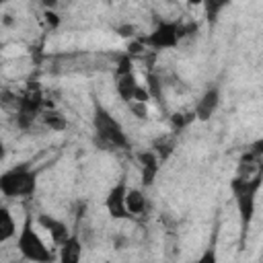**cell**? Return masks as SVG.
I'll list each match as a JSON object with an SVG mask.
<instances>
[{"instance_id": "cell-9", "label": "cell", "mask_w": 263, "mask_h": 263, "mask_svg": "<svg viewBox=\"0 0 263 263\" xmlns=\"http://www.w3.org/2000/svg\"><path fill=\"white\" fill-rule=\"evenodd\" d=\"M140 160V168H142V183L144 185H152L154 177L158 173V158L154 152H140L138 154Z\"/></svg>"}, {"instance_id": "cell-20", "label": "cell", "mask_w": 263, "mask_h": 263, "mask_svg": "<svg viewBox=\"0 0 263 263\" xmlns=\"http://www.w3.org/2000/svg\"><path fill=\"white\" fill-rule=\"evenodd\" d=\"M41 2H43L45 6H55V4H58V0H41Z\"/></svg>"}, {"instance_id": "cell-2", "label": "cell", "mask_w": 263, "mask_h": 263, "mask_svg": "<svg viewBox=\"0 0 263 263\" xmlns=\"http://www.w3.org/2000/svg\"><path fill=\"white\" fill-rule=\"evenodd\" d=\"M37 189V171L27 162L12 166L0 177V191L4 197H29Z\"/></svg>"}, {"instance_id": "cell-18", "label": "cell", "mask_w": 263, "mask_h": 263, "mask_svg": "<svg viewBox=\"0 0 263 263\" xmlns=\"http://www.w3.org/2000/svg\"><path fill=\"white\" fill-rule=\"evenodd\" d=\"M251 152L263 158V136H261V138H259V140H257V142H255V144L251 146Z\"/></svg>"}, {"instance_id": "cell-6", "label": "cell", "mask_w": 263, "mask_h": 263, "mask_svg": "<svg viewBox=\"0 0 263 263\" xmlns=\"http://www.w3.org/2000/svg\"><path fill=\"white\" fill-rule=\"evenodd\" d=\"M37 222H39V226H43L47 232H49V236H51V240L60 247L72 232H70V228H68V224L64 222V220H60V218H55V216H49V214H39L37 216Z\"/></svg>"}, {"instance_id": "cell-3", "label": "cell", "mask_w": 263, "mask_h": 263, "mask_svg": "<svg viewBox=\"0 0 263 263\" xmlns=\"http://www.w3.org/2000/svg\"><path fill=\"white\" fill-rule=\"evenodd\" d=\"M16 249L23 255V259H27V261H35V263L53 261V253L45 247L43 238L35 230L31 214H27L25 220H23V226H21L18 236H16Z\"/></svg>"}, {"instance_id": "cell-5", "label": "cell", "mask_w": 263, "mask_h": 263, "mask_svg": "<svg viewBox=\"0 0 263 263\" xmlns=\"http://www.w3.org/2000/svg\"><path fill=\"white\" fill-rule=\"evenodd\" d=\"M125 195H127V185L123 181H119L115 187L109 189V193L105 197V208H107L111 218L125 220V218L132 216L129 210H127V203H125Z\"/></svg>"}, {"instance_id": "cell-4", "label": "cell", "mask_w": 263, "mask_h": 263, "mask_svg": "<svg viewBox=\"0 0 263 263\" xmlns=\"http://www.w3.org/2000/svg\"><path fill=\"white\" fill-rule=\"evenodd\" d=\"M185 35V27L179 21H162L156 25V29L150 35L140 37L146 47L154 49H173L179 45L181 37Z\"/></svg>"}, {"instance_id": "cell-19", "label": "cell", "mask_w": 263, "mask_h": 263, "mask_svg": "<svg viewBox=\"0 0 263 263\" xmlns=\"http://www.w3.org/2000/svg\"><path fill=\"white\" fill-rule=\"evenodd\" d=\"M201 2H203V0H187V4H189V6H199Z\"/></svg>"}, {"instance_id": "cell-13", "label": "cell", "mask_w": 263, "mask_h": 263, "mask_svg": "<svg viewBox=\"0 0 263 263\" xmlns=\"http://www.w3.org/2000/svg\"><path fill=\"white\" fill-rule=\"evenodd\" d=\"M228 4H230V0H203L201 6H203V12H205L208 23L214 25L216 18H218V14H220Z\"/></svg>"}, {"instance_id": "cell-10", "label": "cell", "mask_w": 263, "mask_h": 263, "mask_svg": "<svg viewBox=\"0 0 263 263\" xmlns=\"http://www.w3.org/2000/svg\"><path fill=\"white\" fill-rule=\"evenodd\" d=\"M16 236V222L6 205L0 208V242H8L10 238Z\"/></svg>"}, {"instance_id": "cell-16", "label": "cell", "mask_w": 263, "mask_h": 263, "mask_svg": "<svg viewBox=\"0 0 263 263\" xmlns=\"http://www.w3.org/2000/svg\"><path fill=\"white\" fill-rule=\"evenodd\" d=\"M191 119H195V113H193V115H181V113H175V115H173V123H175L177 129H179V127H185Z\"/></svg>"}, {"instance_id": "cell-12", "label": "cell", "mask_w": 263, "mask_h": 263, "mask_svg": "<svg viewBox=\"0 0 263 263\" xmlns=\"http://www.w3.org/2000/svg\"><path fill=\"white\" fill-rule=\"evenodd\" d=\"M125 203H127V210H129V214L134 216V214H142L144 210H146V197H144V193L140 191V189H136V187H127V195H125Z\"/></svg>"}, {"instance_id": "cell-21", "label": "cell", "mask_w": 263, "mask_h": 263, "mask_svg": "<svg viewBox=\"0 0 263 263\" xmlns=\"http://www.w3.org/2000/svg\"><path fill=\"white\" fill-rule=\"evenodd\" d=\"M105 2H107V4H111V2H113V0H105Z\"/></svg>"}, {"instance_id": "cell-8", "label": "cell", "mask_w": 263, "mask_h": 263, "mask_svg": "<svg viewBox=\"0 0 263 263\" xmlns=\"http://www.w3.org/2000/svg\"><path fill=\"white\" fill-rule=\"evenodd\" d=\"M82 257V245L78 234H70L62 245H60V261L62 263H78Z\"/></svg>"}, {"instance_id": "cell-15", "label": "cell", "mask_w": 263, "mask_h": 263, "mask_svg": "<svg viewBox=\"0 0 263 263\" xmlns=\"http://www.w3.org/2000/svg\"><path fill=\"white\" fill-rule=\"evenodd\" d=\"M45 123H47L49 127H53V129H64V127H66V121L60 119L58 113H47V115H45Z\"/></svg>"}, {"instance_id": "cell-14", "label": "cell", "mask_w": 263, "mask_h": 263, "mask_svg": "<svg viewBox=\"0 0 263 263\" xmlns=\"http://www.w3.org/2000/svg\"><path fill=\"white\" fill-rule=\"evenodd\" d=\"M129 109L136 113V117L140 119H146L148 117V109H146V103L144 101H129Z\"/></svg>"}, {"instance_id": "cell-1", "label": "cell", "mask_w": 263, "mask_h": 263, "mask_svg": "<svg viewBox=\"0 0 263 263\" xmlns=\"http://www.w3.org/2000/svg\"><path fill=\"white\" fill-rule=\"evenodd\" d=\"M92 127H95V136H97L99 144H103L107 148H127V136H125L121 123L99 103L95 105Z\"/></svg>"}, {"instance_id": "cell-7", "label": "cell", "mask_w": 263, "mask_h": 263, "mask_svg": "<svg viewBox=\"0 0 263 263\" xmlns=\"http://www.w3.org/2000/svg\"><path fill=\"white\" fill-rule=\"evenodd\" d=\"M218 105H220V90H218V88L205 90V92L201 95V99L197 101V105H195V111H193V113H195V119L208 121V119L216 113Z\"/></svg>"}, {"instance_id": "cell-11", "label": "cell", "mask_w": 263, "mask_h": 263, "mask_svg": "<svg viewBox=\"0 0 263 263\" xmlns=\"http://www.w3.org/2000/svg\"><path fill=\"white\" fill-rule=\"evenodd\" d=\"M138 82H136V78H134V74L129 72V74H121V76H117V95L123 99V101H134V97H136V92H138Z\"/></svg>"}, {"instance_id": "cell-17", "label": "cell", "mask_w": 263, "mask_h": 263, "mask_svg": "<svg viewBox=\"0 0 263 263\" xmlns=\"http://www.w3.org/2000/svg\"><path fill=\"white\" fill-rule=\"evenodd\" d=\"M117 31H119V35H123V37H134V35H136V27H134V25H125V27H119Z\"/></svg>"}]
</instances>
